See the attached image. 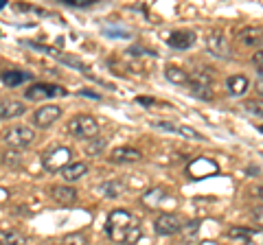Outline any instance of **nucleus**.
Listing matches in <instances>:
<instances>
[{
  "mask_svg": "<svg viewBox=\"0 0 263 245\" xmlns=\"http://www.w3.org/2000/svg\"><path fill=\"white\" fill-rule=\"evenodd\" d=\"M105 234H108L114 243L136 245L143 236V228H141L138 217L119 208V210H112L108 219H105Z\"/></svg>",
  "mask_w": 263,
  "mask_h": 245,
  "instance_id": "f257e3e1",
  "label": "nucleus"
},
{
  "mask_svg": "<svg viewBox=\"0 0 263 245\" xmlns=\"http://www.w3.org/2000/svg\"><path fill=\"white\" fill-rule=\"evenodd\" d=\"M99 129H101L99 120L90 116V114H79V116H75L68 122V132L77 138H84V140H92L99 134Z\"/></svg>",
  "mask_w": 263,
  "mask_h": 245,
  "instance_id": "f03ea898",
  "label": "nucleus"
},
{
  "mask_svg": "<svg viewBox=\"0 0 263 245\" xmlns=\"http://www.w3.org/2000/svg\"><path fill=\"white\" fill-rule=\"evenodd\" d=\"M35 140V132H33L31 127H11L9 132L5 134V142L11 147V149H27L31 147V142Z\"/></svg>",
  "mask_w": 263,
  "mask_h": 245,
  "instance_id": "7ed1b4c3",
  "label": "nucleus"
},
{
  "mask_svg": "<svg viewBox=\"0 0 263 245\" xmlns=\"http://www.w3.org/2000/svg\"><path fill=\"white\" fill-rule=\"evenodd\" d=\"M70 149L68 147H55L53 151H48L46 156L42 158V167L46 171H62L64 167L70 165Z\"/></svg>",
  "mask_w": 263,
  "mask_h": 245,
  "instance_id": "20e7f679",
  "label": "nucleus"
},
{
  "mask_svg": "<svg viewBox=\"0 0 263 245\" xmlns=\"http://www.w3.org/2000/svg\"><path fill=\"white\" fill-rule=\"evenodd\" d=\"M66 90L62 86H53V84H33L31 88L24 90V96L29 101H44L51 96H64Z\"/></svg>",
  "mask_w": 263,
  "mask_h": 245,
  "instance_id": "39448f33",
  "label": "nucleus"
},
{
  "mask_svg": "<svg viewBox=\"0 0 263 245\" xmlns=\"http://www.w3.org/2000/svg\"><path fill=\"white\" fill-rule=\"evenodd\" d=\"M154 230L158 232V234H167V236L169 234H178L180 230H182V221H180V217L164 212V215H160L154 221Z\"/></svg>",
  "mask_w": 263,
  "mask_h": 245,
  "instance_id": "423d86ee",
  "label": "nucleus"
},
{
  "mask_svg": "<svg viewBox=\"0 0 263 245\" xmlns=\"http://www.w3.org/2000/svg\"><path fill=\"white\" fill-rule=\"evenodd\" d=\"M62 116V108L60 105H44V108H40L35 114H33V122H35L37 127H51L53 122Z\"/></svg>",
  "mask_w": 263,
  "mask_h": 245,
  "instance_id": "0eeeda50",
  "label": "nucleus"
},
{
  "mask_svg": "<svg viewBox=\"0 0 263 245\" xmlns=\"http://www.w3.org/2000/svg\"><path fill=\"white\" fill-rule=\"evenodd\" d=\"M189 86H191V92L195 96H200V99H204V101H211L213 99L211 79L206 75H189Z\"/></svg>",
  "mask_w": 263,
  "mask_h": 245,
  "instance_id": "6e6552de",
  "label": "nucleus"
},
{
  "mask_svg": "<svg viewBox=\"0 0 263 245\" xmlns=\"http://www.w3.org/2000/svg\"><path fill=\"white\" fill-rule=\"evenodd\" d=\"M154 125L164 129V132H174V134H180L184 138H193V140H200V138H202L200 132H195V129H191L189 125H178V122H167V120H156Z\"/></svg>",
  "mask_w": 263,
  "mask_h": 245,
  "instance_id": "1a4fd4ad",
  "label": "nucleus"
},
{
  "mask_svg": "<svg viewBox=\"0 0 263 245\" xmlns=\"http://www.w3.org/2000/svg\"><path fill=\"white\" fill-rule=\"evenodd\" d=\"M110 160L119 162V165H125V162H138V160H143V153L138 149H134V147H117V149L110 153Z\"/></svg>",
  "mask_w": 263,
  "mask_h": 245,
  "instance_id": "9d476101",
  "label": "nucleus"
},
{
  "mask_svg": "<svg viewBox=\"0 0 263 245\" xmlns=\"http://www.w3.org/2000/svg\"><path fill=\"white\" fill-rule=\"evenodd\" d=\"M215 171H217V165L209 158H197L191 162V167H189V173H191L195 179L206 177L209 173H215Z\"/></svg>",
  "mask_w": 263,
  "mask_h": 245,
  "instance_id": "9b49d317",
  "label": "nucleus"
},
{
  "mask_svg": "<svg viewBox=\"0 0 263 245\" xmlns=\"http://www.w3.org/2000/svg\"><path fill=\"white\" fill-rule=\"evenodd\" d=\"M51 195L57 203H62V206H72V203L77 201V191L72 189V186H53L51 189Z\"/></svg>",
  "mask_w": 263,
  "mask_h": 245,
  "instance_id": "f8f14e48",
  "label": "nucleus"
},
{
  "mask_svg": "<svg viewBox=\"0 0 263 245\" xmlns=\"http://www.w3.org/2000/svg\"><path fill=\"white\" fill-rule=\"evenodd\" d=\"M24 103L22 101H15V99H5L0 101V118H15L24 114Z\"/></svg>",
  "mask_w": 263,
  "mask_h": 245,
  "instance_id": "ddd939ff",
  "label": "nucleus"
},
{
  "mask_svg": "<svg viewBox=\"0 0 263 245\" xmlns=\"http://www.w3.org/2000/svg\"><path fill=\"white\" fill-rule=\"evenodd\" d=\"M195 42V35L191 31H174V33L169 35V46L174 48H180V51H184Z\"/></svg>",
  "mask_w": 263,
  "mask_h": 245,
  "instance_id": "4468645a",
  "label": "nucleus"
},
{
  "mask_svg": "<svg viewBox=\"0 0 263 245\" xmlns=\"http://www.w3.org/2000/svg\"><path fill=\"white\" fill-rule=\"evenodd\" d=\"M86 171H88V167L84 165V162H70V165L64 167L60 173H62V177L66 179V182H77V179H81L86 175Z\"/></svg>",
  "mask_w": 263,
  "mask_h": 245,
  "instance_id": "2eb2a0df",
  "label": "nucleus"
},
{
  "mask_svg": "<svg viewBox=\"0 0 263 245\" xmlns=\"http://www.w3.org/2000/svg\"><path fill=\"white\" fill-rule=\"evenodd\" d=\"M226 86H228V92L233 96H243L246 90H248V86H250V81L243 75H233V77H228Z\"/></svg>",
  "mask_w": 263,
  "mask_h": 245,
  "instance_id": "dca6fc26",
  "label": "nucleus"
},
{
  "mask_svg": "<svg viewBox=\"0 0 263 245\" xmlns=\"http://www.w3.org/2000/svg\"><path fill=\"white\" fill-rule=\"evenodd\" d=\"M206 46L213 55L217 57H228V44H226V37L219 35V33H213L209 39H206Z\"/></svg>",
  "mask_w": 263,
  "mask_h": 245,
  "instance_id": "f3484780",
  "label": "nucleus"
},
{
  "mask_svg": "<svg viewBox=\"0 0 263 245\" xmlns=\"http://www.w3.org/2000/svg\"><path fill=\"white\" fill-rule=\"evenodd\" d=\"M0 245H27V236L18 230H0Z\"/></svg>",
  "mask_w": 263,
  "mask_h": 245,
  "instance_id": "a211bd4d",
  "label": "nucleus"
},
{
  "mask_svg": "<svg viewBox=\"0 0 263 245\" xmlns=\"http://www.w3.org/2000/svg\"><path fill=\"white\" fill-rule=\"evenodd\" d=\"M31 75H27V72H18V70H7V72H3V81L9 88H15V86H20V84H24Z\"/></svg>",
  "mask_w": 263,
  "mask_h": 245,
  "instance_id": "6ab92c4d",
  "label": "nucleus"
},
{
  "mask_svg": "<svg viewBox=\"0 0 263 245\" xmlns=\"http://www.w3.org/2000/svg\"><path fill=\"white\" fill-rule=\"evenodd\" d=\"M239 39L246 46H252V44H261L263 42V29H248L239 33Z\"/></svg>",
  "mask_w": 263,
  "mask_h": 245,
  "instance_id": "aec40b11",
  "label": "nucleus"
},
{
  "mask_svg": "<svg viewBox=\"0 0 263 245\" xmlns=\"http://www.w3.org/2000/svg\"><path fill=\"white\" fill-rule=\"evenodd\" d=\"M228 236L233 241L243 243V245H248V243L254 241V234H252V230H248V228H233V230L228 232Z\"/></svg>",
  "mask_w": 263,
  "mask_h": 245,
  "instance_id": "412c9836",
  "label": "nucleus"
},
{
  "mask_svg": "<svg viewBox=\"0 0 263 245\" xmlns=\"http://www.w3.org/2000/svg\"><path fill=\"white\" fill-rule=\"evenodd\" d=\"M164 189H152V191H147L145 195H143V203L145 206H149V208H156L158 203L164 199Z\"/></svg>",
  "mask_w": 263,
  "mask_h": 245,
  "instance_id": "4be33fe9",
  "label": "nucleus"
},
{
  "mask_svg": "<svg viewBox=\"0 0 263 245\" xmlns=\"http://www.w3.org/2000/svg\"><path fill=\"white\" fill-rule=\"evenodd\" d=\"M164 77H167L171 84H189V75L182 68H176V66H169L164 70Z\"/></svg>",
  "mask_w": 263,
  "mask_h": 245,
  "instance_id": "5701e85b",
  "label": "nucleus"
},
{
  "mask_svg": "<svg viewBox=\"0 0 263 245\" xmlns=\"http://www.w3.org/2000/svg\"><path fill=\"white\" fill-rule=\"evenodd\" d=\"M62 245H88V236L84 232H70L62 239Z\"/></svg>",
  "mask_w": 263,
  "mask_h": 245,
  "instance_id": "b1692460",
  "label": "nucleus"
},
{
  "mask_svg": "<svg viewBox=\"0 0 263 245\" xmlns=\"http://www.w3.org/2000/svg\"><path fill=\"white\" fill-rule=\"evenodd\" d=\"M200 221H197V219H193V221H189L184 228H182V230H180V232H182V236H184V241H193L195 239V236H197V230H200Z\"/></svg>",
  "mask_w": 263,
  "mask_h": 245,
  "instance_id": "393cba45",
  "label": "nucleus"
},
{
  "mask_svg": "<svg viewBox=\"0 0 263 245\" xmlns=\"http://www.w3.org/2000/svg\"><path fill=\"white\" fill-rule=\"evenodd\" d=\"M103 193H105V197H121L123 195V184L121 182H110V184H105L103 186Z\"/></svg>",
  "mask_w": 263,
  "mask_h": 245,
  "instance_id": "a878e982",
  "label": "nucleus"
},
{
  "mask_svg": "<svg viewBox=\"0 0 263 245\" xmlns=\"http://www.w3.org/2000/svg\"><path fill=\"white\" fill-rule=\"evenodd\" d=\"M105 149V140H101V138H92L88 145H86V151L90 153V156H95V153H101Z\"/></svg>",
  "mask_w": 263,
  "mask_h": 245,
  "instance_id": "bb28decb",
  "label": "nucleus"
},
{
  "mask_svg": "<svg viewBox=\"0 0 263 245\" xmlns=\"http://www.w3.org/2000/svg\"><path fill=\"white\" fill-rule=\"evenodd\" d=\"M246 108H248V112L257 114V116H263V101H250L246 103Z\"/></svg>",
  "mask_w": 263,
  "mask_h": 245,
  "instance_id": "cd10ccee",
  "label": "nucleus"
},
{
  "mask_svg": "<svg viewBox=\"0 0 263 245\" xmlns=\"http://www.w3.org/2000/svg\"><path fill=\"white\" fill-rule=\"evenodd\" d=\"M252 219H254V223H257L259 228H263V206L254 208V212H252Z\"/></svg>",
  "mask_w": 263,
  "mask_h": 245,
  "instance_id": "c85d7f7f",
  "label": "nucleus"
},
{
  "mask_svg": "<svg viewBox=\"0 0 263 245\" xmlns=\"http://www.w3.org/2000/svg\"><path fill=\"white\" fill-rule=\"evenodd\" d=\"M64 3L70 5V7H90L95 0H64Z\"/></svg>",
  "mask_w": 263,
  "mask_h": 245,
  "instance_id": "c756f323",
  "label": "nucleus"
},
{
  "mask_svg": "<svg viewBox=\"0 0 263 245\" xmlns=\"http://www.w3.org/2000/svg\"><path fill=\"white\" fill-rule=\"evenodd\" d=\"M252 62H254V66L259 68V72H263V48H261V51H259L257 55L252 57Z\"/></svg>",
  "mask_w": 263,
  "mask_h": 245,
  "instance_id": "7c9ffc66",
  "label": "nucleus"
},
{
  "mask_svg": "<svg viewBox=\"0 0 263 245\" xmlns=\"http://www.w3.org/2000/svg\"><path fill=\"white\" fill-rule=\"evenodd\" d=\"M257 92L263 94V72H259V81H257Z\"/></svg>",
  "mask_w": 263,
  "mask_h": 245,
  "instance_id": "2f4dec72",
  "label": "nucleus"
},
{
  "mask_svg": "<svg viewBox=\"0 0 263 245\" xmlns=\"http://www.w3.org/2000/svg\"><path fill=\"white\" fill-rule=\"evenodd\" d=\"M138 103H143V105H152L154 101H152V99H147V96H138Z\"/></svg>",
  "mask_w": 263,
  "mask_h": 245,
  "instance_id": "473e14b6",
  "label": "nucleus"
},
{
  "mask_svg": "<svg viewBox=\"0 0 263 245\" xmlns=\"http://www.w3.org/2000/svg\"><path fill=\"white\" fill-rule=\"evenodd\" d=\"M254 193H259L257 197H263V186H257V189H254Z\"/></svg>",
  "mask_w": 263,
  "mask_h": 245,
  "instance_id": "72a5a7b5",
  "label": "nucleus"
},
{
  "mask_svg": "<svg viewBox=\"0 0 263 245\" xmlns=\"http://www.w3.org/2000/svg\"><path fill=\"white\" fill-rule=\"evenodd\" d=\"M3 7H5V0H0V9H3Z\"/></svg>",
  "mask_w": 263,
  "mask_h": 245,
  "instance_id": "f704fd0d",
  "label": "nucleus"
},
{
  "mask_svg": "<svg viewBox=\"0 0 263 245\" xmlns=\"http://www.w3.org/2000/svg\"><path fill=\"white\" fill-rule=\"evenodd\" d=\"M261 132H263V127H261Z\"/></svg>",
  "mask_w": 263,
  "mask_h": 245,
  "instance_id": "c9c22d12",
  "label": "nucleus"
}]
</instances>
